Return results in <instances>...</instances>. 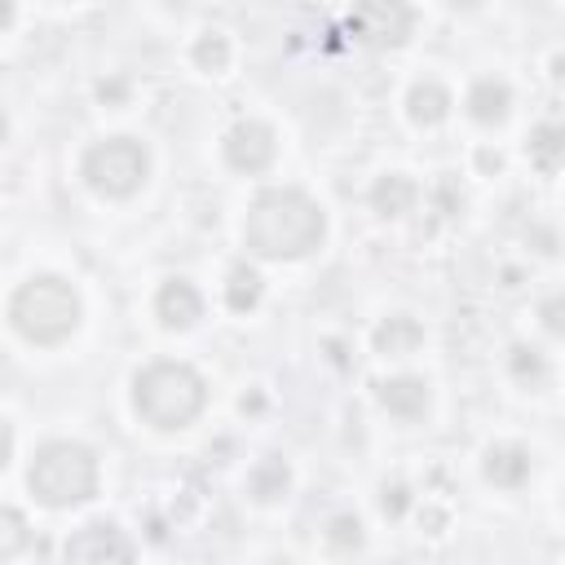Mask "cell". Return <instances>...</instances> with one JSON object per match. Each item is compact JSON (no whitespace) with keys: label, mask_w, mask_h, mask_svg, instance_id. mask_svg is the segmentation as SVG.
<instances>
[{"label":"cell","mask_w":565,"mask_h":565,"mask_svg":"<svg viewBox=\"0 0 565 565\" xmlns=\"http://www.w3.org/2000/svg\"><path fill=\"white\" fill-rule=\"evenodd\" d=\"M322 212L318 203L305 194V190H260L247 207V225H243V238L256 256L265 260H291V256H305L322 243Z\"/></svg>","instance_id":"cell-1"},{"label":"cell","mask_w":565,"mask_h":565,"mask_svg":"<svg viewBox=\"0 0 565 565\" xmlns=\"http://www.w3.org/2000/svg\"><path fill=\"white\" fill-rule=\"evenodd\" d=\"M207 402V388L185 362H150L132 384V406L154 428H185Z\"/></svg>","instance_id":"cell-2"},{"label":"cell","mask_w":565,"mask_h":565,"mask_svg":"<svg viewBox=\"0 0 565 565\" xmlns=\"http://www.w3.org/2000/svg\"><path fill=\"white\" fill-rule=\"evenodd\" d=\"M9 322L31 344H57L79 327V296L53 274H35L13 291Z\"/></svg>","instance_id":"cell-3"},{"label":"cell","mask_w":565,"mask_h":565,"mask_svg":"<svg viewBox=\"0 0 565 565\" xmlns=\"http://www.w3.org/2000/svg\"><path fill=\"white\" fill-rule=\"evenodd\" d=\"M26 481H31V490H35L40 503H49V508H75V503L93 499V490H97V459L79 441H49L31 459Z\"/></svg>","instance_id":"cell-4"},{"label":"cell","mask_w":565,"mask_h":565,"mask_svg":"<svg viewBox=\"0 0 565 565\" xmlns=\"http://www.w3.org/2000/svg\"><path fill=\"white\" fill-rule=\"evenodd\" d=\"M146 150L132 141V137H110V141H97L88 154H84V181L106 194V199H124L132 194L141 181H146Z\"/></svg>","instance_id":"cell-5"},{"label":"cell","mask_w":565,"mask_h":565,"mask_svg":"<svg viewBox=\"0 0 565 565\" xmlns=\"http://www.w3.org/2000/svg\"><path fill=\"white\" fill-rule=\"evenodd\" d=\"M349 22L366 44L397 49V44H406V35L415 26V9H411V0H353Z\"/></svg>","instance_id":"cell-6"},{"label":"cell","mask_w":565,"mask_h":565,"mask_svg":"<svg viewBox=\"0 0 565 565\" xmlns=\"http://www.w3.org/2000/svg\"><path fill=\"white\" fill-rule=\"evenodd\" d=\"M62 552H66V561H132L137 556V547L110 521H93V525L75 530Z\"/></svg>","instance_id":"cell-7"},{"label":"cell","mask_w":565,"mask_h":565,"mask_svg":"<svg viewBox=\"0 0 565 565\" xmlns=\"http://www.w3.org/2000/svg\"><path fill=\"white\" fill-rule=\"evenodd\" d=\"M225 159L238 172H265L269 159H274V132L265 124H256V119L234 124L230 137H225Z\"/></svg>","instance_id":"cell-8"},{"label":"cell","mask_w":565,"mask_h":565,"mask_svg":"<svg viewBox=\"0 0 565 565\" xmlns=\"http://www.w3.org/2000/svg\"><path fill=\"white\" fill-rule=\"evenodd\" d=\"M154 313H159L163 327H190V322L203 313V300H199V291H194L185 278H172V282L159 287Z\"/></svg>","instance_id":"cell-9"},{"label":"cell","mask_w":565,"mask_h":565,"mask_svg":"<svg viewBox=\"0 0 565 565\" xmlns=\"http://www.w3.org/2000/svg\"><path fill=\"white\" fill-rule=\"evenodd\" d=\"M380 406L388 415H402V419H419L428 411V384L415 380V375H397V380H384L380 384Z\"/></svg>","instance_id":"cell-10"},{"label":"cell","mask_w":565,"mask_h":565,"mask_svg":"<svg viewBox=\"0 0 565 565\" xmlns=\"http://www.w3.org/2000/svg\"><path fill=\"white\" fill-rule=\"evenodd\" d=\"M508 106H512V93L503 79H477L468 93V115L477 124H499L508 115Z\"/></svg>","instance_id":"cell-11"},{"label":"cell","mask_w":565,"mask_h":565,"mask_svg":"<svg viewBox=\"0 0 565 565\" xmlns=\"http://www.w3.org/2000/svg\"><path fill=\"white\" fill-rule=\"evenodd\" d=\"M406 110H411V119L415 124H441L446 119V110H450V93L437 84V79H419L415 88H411V97H406Z\"/></svg>","instance_id":"cell-12"},{"label":"cell","mask_w":565,"mask_h":565,"mask_svg":"<svg viewBox=\"0 0 565 565\" xmlns=\"http://www.w3.org/2000/svg\"><path fill=\"white\" fill-rule=\"evenodd\" d=\"M486 477L494 486H521L530 477V455L521 446H494L486 455Z\"/></svg>","instance_id":"cell-13"},{"label":"cell","mask_w":565,"mask_h":565,"mask_svg":"<svg viewBox=\"0 0 565 565\" xmlns=\"http://www.w3.org/2000/svg\"><path fill=\"white\" fill-rule=\"evenodd\" d=\"M424 340V327L415 318H388L380 331H375V349L388 353V358H402V353H415Z\"/></svg>","instance_id":"cell-14"},{"label":"cell","mask_w":565,"mask_h":565,"mask_svg":"<svg viewBox=\"0 0 565 565\" xmlns=\"http://www.w3.org/2000/svg\"><path fill=\"white\" fill-rule=\"evenodd\" d=\"M371 203H375V212L380 216H402V212H411V203H415V185L406 181V177H380L375 181V190H371Z\"/></svg>","instance_id":"cell-15"},{"label":"cell","mask_w":565,"mask_h":565,"mask_svg":"<svg viewBox=\"0 0 565 565\" xmlns=\"http://www.w3.org/2000/svg\"><path fill=\"white\" fill-rule=\"evenodd\" d=\"M530 159L552 172V168L565 159V128H561V124H539V128L530 132Z\"/></svg>","instance_id":"cell-16"},{"label":"cell","mask_w":565,"mask_h":565,"mask_svg":"<svg viewBox=\"0 0 565 565\" xmlns=\"http://www.w3.org/2000/svg\"><path fill=\"white\" fill-rule=\"evenodd\" d=\"M225 300H230V309L234 313H247L256 300H260V278L247 269V265H238L234 274H230V287H225Z\"/></svg>","instance_id":"cell-17"},{"label":"cell","mask_w":565,"mask_h":565,"mask_svg":"<svg viewBox=\"0 0 565 565\" xmlns=\"http://www.w3.org/2000/svg\"><path fill=\"white\" fill-rule=\"evenodd\" d=\"M252 490H256V499H278V494L287 490V468H282L278 459L260 463V468L252 472Z\"/></svg>","instance_id":"cell-18"},{"label":"cell","mask_w":565,"mask_h":565,"mask_svg":"<svg viewBox=\"0 0 565 565\" xmlns=\"http://www.w3.org/2000/svg\"><path fill=\"white\" fill-rule=\"evenodd\" d=\"M194 62H199L203 71H225V62H230V44H225L221 35H203V40L194 44Z\"/></svg>","instance_id":"cell-19"},{"label":"cell","mask_w":565,"mask_h":565,"mask_svg":"<svg viewBox=\"0 0 565 565\" xmlns=\"http://www.w3.org/2000/svg\"><path fill=\"white\" fill-rule=\"evenodd\" d=\"M22 543H26V525H22V516L13 508H4L0 512V556H13Z\"/></svg>","instance_id":"cell-20"},{"label":"cell","mask_w":565,"mask_h":565,"mask_svg":"<svg viewBox=\"0 0 565 565\" xmlns=\"http://www.w3.org/2000/svg\"><path fill=\"white\" fill-rule=\"evenodd\" d=\"M512 371H516V380L539 384L543 380V358L534 349H512Z\"/></svg>","instance_id":"cell-21"},{"label":"cell","mask_w":565,"mask_h":565,"mask_svg":"<svg viewBox=\"0 0 565 565\" xmlns=\"http://www.w3.org/2000/svg\"><path fill=\"white\" fill-rule=\"evenodd\" d=\"M539 318H543V327H547L552 335H565V291L547 296V300L539 305Z\"/></svg>","instance_id":"cell-22"},{"label":"cell","mask_w":565,"mask_h":565,"mask_svg":"<svg viewBox=\"0 0 565 565\" xmlns=\"http://www.w3.org/2000/svg\"><path fill=\"white\" fill-rule=\"evenodd\" d=\"M327 539H331L335 547H358V543H362V525H358V516H335Z\"/></svg>","instance_id":"cell-23"},{"label":"cell","mask_w":565,"mask_h":565,"mask_svg":"<svg viewBox=\"0 0 565 565\" xmlns=\"http://www.w3.org/2000/svg\"><path fill=\"white\" fill-rule=\"evenodd\" d=\"M380 508H384L388 516H397V512L406 508V490H402V486H393V490H384V499H380Z\"/></svg>","instance_id":"cell-24"},{"label":"cell","mask_w":565,"mask_h":565,"mask_svg":"<svg viewBox=\"0 0 565 565\" xmlns=\"http://www.w3.org/2000/svg\"><path fill=\"white\" fill-rule=\"evenodd\" d=\"M556 75H565V57H556Z\"/></svg>","instance_id":"cell-25"}]
</instances>
